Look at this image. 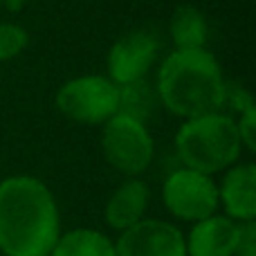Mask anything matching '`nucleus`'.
Masks as SVG:
<instances>
[{"instance_id": "4", "label": "nucleus", "mask_w": 256, "mask_h": 256, "mask_svg": "<svg viewBox=\"0 0 256 256\" xmlns=\"http://www.w3.org/2000/svg\"><path fill=\"white\" fill-rule=\"evenodd\" d=\"M54 104L76 124L104 126L120 110V86L104 74L74 76L58 88Z\"/></svg>"}, {"instance_id": "6", "label": "nucleus", "mask_w": 256, "mask_h": 256, "mask_svg": "<svg viewBox=\"0 0 256 256\" xmlns=\"http://www.w3.org/2000/svg\"><path fill=\"white\" fill-rule=\"evenodd\" d=\"M162 202L176 220L194 225L218 212V182L214 176L180 166L164 180Z\"/></svg>"}, {"instance_id": "11", "label": "nucleus", "mask_w": 256, "mask_h": 256, "mask_svg": "<svg viewBox=\"0 0 256 256\" xmlns=\"http://www.w3.org/2000/svg\"><path fill=\"white\" fill-rule=\"evenodd\" d=\"M148 202V184L142 178H126L108 198L106 207H104V220L112 232L122 234L140 220H144Z\"/></svg>"}, {"instance_id": "13", "label": "nucleus", "mask_w": 256, "mask_h": 256, "mask_svg": "<svg viewBox=\"0 0 256 256\" xmlns=\"http://www.w3.org/2000/svg\"><path fill=\"white\" fill-rule=\"evenodd\" d=\"M168 34L176 50H202L209 38L207 18L194 4H180L171 16Z\"/></svg>"}, {"instance_id": "10", "label": "nucleus", "mask_w": 256, "mask_h": 256, "mask_svg": "<svg viewBox=\"0 0 256 256\" xmlns=\"http://www.w3.org/2000/svg\"><path fill=\"white\" fill-rule=\"evenodd\" d=\"M238 225L240 222L218 212L194 222L189 234L184 236L186 256H234Z\"/></svg>"}, {"instance_id": "14", "label": "nucleus", "mask_w": 256, "mask_h": 256, "mask_svg": "<svg viewBox=\"0 0 256 256\" xmlns=\"http://www.w3.org/2000/svg\"><path fill=\"white\" fill-rule=\"evenodd\" d=\"M155 104H158V92L146 79L120 86V110L117 112L122 115L135 117L146 124V117H150V112L155 110Z\"/></svg>"}, {"instance_id": "17", "label": "nucleus", "mask_w": 256, "mask_h": 256, "mask_svg": "<svg viewBox=\"0 0 256 256\" xmlns=\"http://www.w3.org/2000/svg\"><path fill=\"white\" fill-rule=\"evenodd\" d=\"M234 256H256V222H240Z\"/></svg>"}, {"instance_id": "12", "label": "nucleus", "mask_w": 256, "mask_h": 256, "mask_svg": "<svg viewBox=\"0 0 256 256\" xmlns=\"http://www.w3.org/2000/svg\"><path fill=\"white\" fill-rule=\"evenodd\" d=\"M50 256H117L115 240L108 234L90 227L70 230L54 243Z\"/></svg>"}, {"instance_id": "5", "label": "nucleus", "mask_w": 256, "mask_h": 256, "mask_svg": "<svg viewBox=\"0 0 256 256\" xmlns=\"http://www.w3.org/2000/svg\"><path fill=\"white\" fill-rule=\"evenodd\" d=\"M102 153L122 176L140 178L153 164L155 142L144 122L117 112L102 126Z\"/></svg>"}, {"instance_id": "15", "label": "nucleus", "mask_w": 256, "mask_h": 256, "mask_svg": "<svg viewBox=\"0 0 256 256\" xmlns=\"http://www.w3.org/2000/svg\"><path fill=\"white\" fill-rule=\"evenodd\" d=\"M30 43V34L22 25L16 22H0V63L12 61L25 52Z\"/></svg>"}, {"instance_id": "16", "label": "nucleus", "mask_w": 256, "mask_h": 256, "mask_svg": "<svg viewBox=\"0 0 256 256\" xmlns=\"http://www.w3.org/2000/svg\"><path fill=\"white\" fill-rule=\"evenodd\" d=\"M236 128H238V137L243 142V148L254 153L256 150V106L245 108L236 120Z\"/></svg>"}, {"instance_id": "2", "label": "nucleus", "mask_w": 256, "mask_h": 256, "mask_svg": "<svg viewBox=\"0 0 256 256\" xmlns=\"http://www.w3.org/2000/svg\"><path fill=\"white\" fill-rule=\"evenodd\" d=\"M225 88L220 63L207 48L173 50L162 61L155 81L158 102L182 120L222 110Z\"/></svg>"}, {"instance_id": "19", "label": "nucleus", "mask_w": 256, "mask_h": 256, "mask_svg": "<svg viewBox=\"0 0 256 256\" xmlns=\"http://www.w3.org/2000/svg\"><path fill=\"white\" fill-rule=\"evenodd\" d=\"M2 2H4V0H0V7H2Z\"/></svg>"}, {"instance_id": "7", "label": "nucleus", "mask_w": 256, "mask_h": 256, "mask_svg": "<svg viewBox=\"0 0 256 256\" xmlns=\"http://www.w3.org/2000/svg\"><path fill=\"white\" fill-rule=\"evenodd\" d=\"M160 52V40L155 34L146 30L128 32L120 36L108 50L106 68H108V79L117 86L135 84V81L146 79L150 72L155 58Z\"/></svg>"}, {"instance_id": "3", "label": "nucleus", "mask_w": 256, "mask_h": 256, "mask_svg": "<svg viewBox=\"0 0 256 256\" xmlns=\"http://www.w3.org/2000/svg\"><path fill=\"white\" fill-rule=\"evenodd\" d=\"M176 153L182 166L194 171L207 176L227 171L243 153L236 120L222 110L184 120L176 132Z\"/></svg>"}, {"instance_id": "18", "label": "nucleus", "mask_w": 256, "mask_h": 256, "mask_svg": "<svg viewBox=\"0 0 256 256\" xmlns=\"http://www.w3.org/2000/svg\"><path fill=\"white\" fill-rule=\"evenodd\" d=\"M222 106H230L232 110L240 115L245 108L254 106V99H252V94H250L245 88L227 84V88H225V104H222Z\"/></svg>"}, {"instance_id": "9", "label": "nucleus", "mask_w": 256, "mask_h": 256, "mask_svg": "<svg viewBox=\"0 0 256 256\" xmlns=\"http://www.w3.org/2000/svg\"><path fill=\"white\" fill-rule=\"evenodd\" d=\"M218 207H222V214L236 222L256 220V166L252 162H236L222 171Z\"/></svg>"}, {"instance_id": "1", "label": "nucleus", "mask_w": 256, "mask_h": 256, "mask_svg": "<svg viewBox=\"0 0 256 256\" xmlns=\"http://www.w3.org/2000/svg\"><path fill=\"white\" fill-rule=\"evenodd\" d=\"M61 236L54 194L34 176L0 180V254L50 256Z\"/></svg>"}, {"instance_id": "8", "label": "nucleus", "mask_w": 256, "mask_h": 256, "mask_svg": "<svg viewBox=\"0 0 256 256\" xmlns=\"http://www.w3.org/2000/svg\"><path fill=\"white\" fill-rule=\"evenodd\" d=\"M117 256H186L184 234L178 225L144 218L115 240Z\"/></svg>"}]
</instances>
